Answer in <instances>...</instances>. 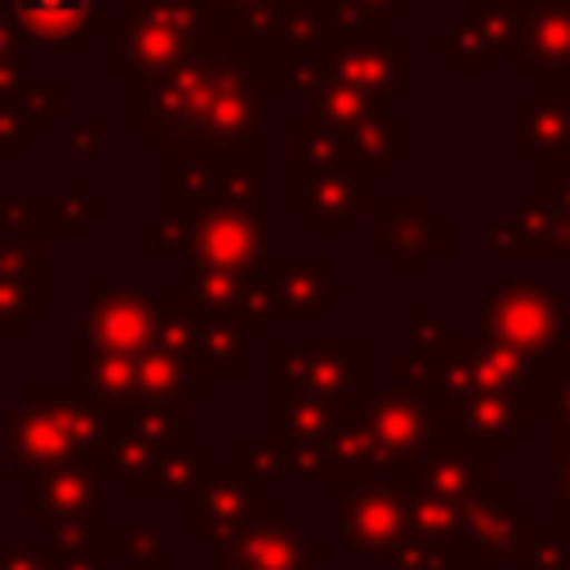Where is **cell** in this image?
<instances>
[{
  "label": "cell",
  "mask_w": 570,
  "mask_h": 570,
  "mask_svg": "<svg viewBox=\"0 0 570 570\" xmlns=\"http://www.w3.org/2000/svg\"><path fill=\"white\" fill-rule=\"evenodd\" d=\"M476 338L499 343L543 374L570 361V303L548 281L499 276L476 303Z\"/></svg>",
  "instance_id": "obj_1"
},
{
  "label": "cell",
  "mask_w": 570,
  "mask_h": 570,
  "mask_svg": "<svg viewBox=\"0 0 570 570\" xmlns=\"http://www.w3.org/2000/svg\"><path fill=\"white\" fill-rule=\"evenodd\" d=\"M352 419L365 428L383 472L392 481L405 476V468L432 450L436 436V392L428 379H401V383H370Z\"/></svg>",
  "instance_id": "obj_2"
},
{
  "label": "cell",
  "mask_w": 570,
  "mask_h": 570,
  "mask_svg": "<svg viewBox=\"0 0 570 570\" xmlns=\"http://www.w3.org/2000/svg\"><path fill=\"white\" fill-rule=\"evenodd\" d=\"M534 419H539V405L530 396H490V392L450 396V401L436 396L432 450L436 445L468 450L472 459L494 468V463L512 459V450L534 432Z\"/></svg>",
  "instance_id": "obj_3"
},
{
  "label": "cell",
  "mask_w": 570,
  "mask_h": 570,
  "mask_svg": "<svg viewBox=\"0 0 570 570\" xmlns=\"http://www.w3.org/2000/svg\"><path fill=\"white\" fill-rule=\"evenodd\" d=\"M370 258L387 263V276L396 281H428L432 267L450 254V218L436 214L423 196L410 200H370Z\"/></svg>",
  "instance_id": "obj_4"
},
{
  "label": "cell",
  "mask_w": 570,
  "mask_h": 570,
  "mask_svg": "<svg viewBox=\"0 0 570 570\" xmlns=\"http://www.w3.org/2000/svg\"><path fill=\"white\" fill-rule=\"evenodd\" d=\"M272 379L294 383L334 414H352L370 392V343L365 338H312L303 347L272 343Z\"/></svg>",
  "instance_id": "obj_5"
},
{
  "label": "cell",
  "mask_w": 570,
  "mask_h": 570,
  "mask_svg": "<svg viewBox=\"0 0 570 570\" xmlns=\"http://www.w3.org/2000/svg\"><path fill=\"white\" fill-rule=\"evenodd\" d=\"M334 503V534L365 561H387V552L410 539V494L401 481H325Z\"/></svg>",
  "instance_id": "obj_6"
},
{
  "label": "cell",
  "mask_w": 570,
  "mask_h": 570,
  "mask_svg": "<svg viewBox=\"0 0 570 570\" xmlns=\"http://www.w3.org/2000/svg\"><path fill=\"white\" fill-rule=\"evenodd\" d=\"M321 67H325V80H338L365 98H379V102L405 98L410 94V36L392 27H374V31L325 40Z\"/></svg>",
  "instance_id": "obj_7"
},
{
  "label": "cell",
  "mask_w": 570,
  "mask_h": 570,
  "mask_svg": "<svg viewBox=\"0 0 570 570\" xmlns=\"http://www.w3.org/2000/svg\"><path fill=\"white\" fill-rule=\"evenodd\" d=\"M548 379L552 374L534 370L517 352H508L499 343H485V338H468V343H454L450 361L428 383H432V392L441 401H450V396H476V392H490V396H530L539 405V419H543V383Z\"/></svg>",
  "instance_id": "obj_8"
},
{
  "label": "cell",
  "mask_w": 570,
  "mask_h": 570,
  "mask_svg": "<svg viewBox=\"0 0 570 570\" xmlns=\"http://www.w3.org/2000/svg\"><path fill=\"white\" fill-rule=\"evenodd\" d=\"M289 209L312 236H347L356 214L370 209V178L347 156L330 165H289Z\"/></svg>",
  "instance_id": "obj_9"
},
{
  "label": "cell",
  "mask_w": 570,
  "mask_h": 570,
  "mask_svg": "<svg viewBox=\"0 0 570 570\" xmlns=\"http://www.w3.org/2000/svg\"><path fill=\"white\" fill-rule=\"evenodd\" d=\"M330 561V543L307 534L285 503H258L245 525L232 534L227 566L232 570H307V566Z\"/></svg>",
  "instance_id": "obj_10"
},
{
  "label": "cell",
  "mask_w": 570,
  "mask_h": 570,
  "mask_svg": "<svg viewBox=\"0 0 570 570\" xmlns=\"http://www.w3.org/2000/svg\"><path fill=\"white\" fill-rule=\"evenodd\" d=\"M258 174L263 169H236V191L232 200H223L218 209H209V218L200 223V258L214 263V272H240L258 258L263 249V227H267V205L258 191Z\"/></svg>",
  "instance_id": "obj_11"
},
{
  "label": "cell",
  "mask_w": 570,
  "mask_h": 570,
  "mask_svg": "<svg viewBox=\"0 0 570 570\" xmlns=\"http://www.w3.org/2000/svg\"><path fill=\"white\" fill-rule=\"evenodd\" d=\"M508 67L534 89H570V0H530Z\"/></svg>",
  "instance_id": "obj_12"
},
{
  "label": "cell",
  "mask_w": 570,
  "mask_h": 570,
  "mask_svg": "<svg viewBox=\"0 0 570 570\" xmlns=\"http://www.w3.org/2000/svg\"><path fill=\"white\" fill-rule=\"evenodd\" d=\"M267 312L289 316V321H321L330 316V307L338 298H347V281L334 276V267L325 258H281V263H263L258 272Z\"/></svg>",
  "instance_id": "obj_13"
},
{
  "label": "cell",
  "mask_w": 570,
  "mask_h": 570,
  "mask_svg": "<svg viewBox=\"0 0 570 570\" xmlns=\"http://www.w3.org/2000/svg\"><path fill=\"white\" fill-rule=\"evenodd\" d=\"M405 494H419V499H441V503H454V508H472V503H485L494 494H503L508 485L494 481V468L472 459L468 450H450V445H436V450H423L405 476H401Z\"/></svg>",
  "instance_id": "obj_14"
},
{
  "label": "cell",
  "mask_w": 570,
  "mask_h": 570,
  "mask_svg": "<svg viewBox=\"0 0 570 570\" xmlns=\"http://www.w3.org/2000/svg\"><path fill=\"white\" fill-rule=\"evenodd\" d=\"M508 142L530 165H570V89H525L508 111Z\"/></svg>",
  "instance_id": "obj_15"
},
{
  "label": "cell",
  "mask_w": 570,
  "mask_h": 570,
  "mask_svg": "<svg viewBox=\"0 0 570 570\" xmlns=\"http://www.w3.org/2000/svg\"><path fill=\"white\" fill-rule=\"evenodd\" d=\"M534 530V517L521 499H512V490L485 499V503H472L463 512V548L485 566V570H499V566H517L521 552H525V539Z\"/></svg>",
  "instance_id": "obj_16"
},
{
  "label": "cell",
  "mask_w": 570,
  "mask_h": 570,
  "mask_svg": "<svg viewBox=\"0 0 570 570\" xmlns=\"http://www.w3.org/2000/svg\"><path fill=\"white\" fill-rule=\"evenodd\" d=\"M490 249L508 263H517V258H570V218H561L548 200L530 196L508 218L490 223Z\"/></svg>",
  "instance_id": "obj_17"
},
{
  "label": "cell",
  "mask_w": 570,
  "mask_h": 570,
  "mask_svg": "<svg viewBox=\"0 0 570 570\" xmlns=\"http://www.w3.org/2000/svg\"><path fill=\"white\" fill-rule=\"evenodd\" d=\"M334 138L343 142L347 160H356V169L365 178H374V174H387L410 151V120L405 116H392L387 102H374L356 125H347Z\"/></svg>",
  "instance_id": "obj_18"
},
{
  "label": "cell",
  "mask_w": 570,
  "mask_h": 570,
  "mask_svg": "<svg viewBox=\"0 0 570 570\" xmlns=\"http://www.w3.org/2000/svg\"><path fill=\"white\" fill-rule=\"evenodd\" d=\"M410 338H414V352H410V365H414V374L419 379H432L445 361H450V352H454V330H450V321L428 303V298H414L410 303Z\"/></svg>",
  "instance_id": "obj_19"
},
{
  "label": "cell",
  "mask_w": 570,
  "mask_h": 570,
  "mask_svg": "<svg viewBox=\"0 0 570 570\" xmlns=\"http://www.w3.org/2000/svg\"><path fill=\"white\" fill-rule=\"evenodd\" d=\"M525 13H530V0H472L468 4V18L481 31L490 58L517 49V40L525 31Z\"/></svg>",
  "instance_id": "obj_20"
},
{
  "label": "cell",
  "mask_w": 570,
  "mask_h": 570,
  "mask_svg": "<svg viewBox=\"0 0 570 570\" xmlns=\"http://www.w3.org/2000/svg\"><path fill=\"white\" fill-rule=\"evenodd\" d=\"M432 49L454 67V76H490V67H494V58H490V49H485V40L468 13L454 18L441 36H432Z\"/></svg>",
  "instance_id": "obj_21"
},
{
  "label": "cell",
  "mask_w": 570,
  "mask_h": 570,
  "mask_svg": "<svg viewBox=\"0 0 570 570\" xmlns=\"http://www.w3.org/2000/svg\"><path fill=\"white\" fill-rule=\"evenodd\" d=\"M570 566V521H534L530 539H525V552L512 570H566Z\"/></svg>",
  "instance_id": "obj_22"
},
{
  "label": "cell",
  "mask_w": 570,
  "mask_h": 570,
  "mask_svg": "<svg viewBox=\"0 0 570 570\" xmlns=\"http://www.w3.org/2000/svg\"><path fill=\"white\" fill-rule=\"evenodd\" d=\"M410 534L432 539V543H463V508L441 503V499H419L410 494Z\"/></svg>",
  "instance_id": "obj_23"
},
{
  "label": "cell",
  "mask_w": 570,
  "mask_h": 570,
  "mask_svg": "<svg viewBox=\"0 0 570 570\" xmlns=\"http://www.w3.org/2000/svg\"><path fill=\"white\" fill-rule=\"evenodd\" d=\"M343 142L312 116H298L289 120V165H330V160H343Z\"/></svg>",
  "instance_id": "obj_24"
},
{
  "label": "cell",
  "mask_w": 570,
  "mask_h": 570,
  "mask_svg": "<svg viewBox=\"0 0 570 570\" xmlns=\"http://www.w3.org/2000/svg\"><path fill=\"white\" fill-rule=\"evenodd\" d=\"M468 548L463 543H432V539H401L392 552H387V566L392 570H450Z\"/></svg>",
  "instance_id": "obj_25"
},
{
  "label": "cell",
  "mask_w": 570,
  "mask_h": 570,
  "mask_svg": "<svg viewBox=\"0 0 570 570\" xmlns=\"http://www.w3.org/2000/svg\"><path fill=\"white\" fill-rule=\"evenodd\" d=\"M236 468H240V476H245L249 485L267 490V485L285 472V454H281L276 441H240V445H236Z\"/></svg>",
  "instance_id": "obj_26"
},
{
  "label": "cell",
  "mask_w": 570,
  "mask_h": 570,
  "mask_svg": "<svg viewBox=\"0 0 570 570\" xmlns=\"http://www.w3.org/2000/svg\"><path fill=\"white\" fill-rule=\"evenodd\" d=\"M530 196L548 200L561 218H570V165H530Z\"/></svg>",
  "instance_id": "obj_27"
},
{
  "label": "cell",
  "mask_w": 570,
  "mask_h": 570,
  "mask_svg": "<svg viewBox=\"0 0 570 570\" xmlns=\"http://www.w3.org/2000/svg\"><path fill=\"white\" fill-rule=\"evenodd\" d=\"M543 419H548L552 436L570 441V361L543 383Z\"/></svg>",
  "instance_id": "obj_28"
},
{
  "label": "cell",
  "mask_w": 570,
  "mask_h": 570,
  "mask_svg": "<svg viewBox=\"0 0 570 570\" xmlns=\"http://www.w3.org/2000/svg\"><path fill=\"white\" fill-rule=\"evenodd\" d=\"M552 517L570 521V441L552 436Z\"/></svg>",
  "instance_id": "obj_29"
},
{
  "label": "cell",
  "mask_w": 570,
  "mask_h": 570,
  "mask_svg": "<svg viewBox=\"0 0 570 570\" xmlns=\"http://www.w3.org/2000/svg\"><path fill=\"white\" fill-rule=\"evenodd\" d=\"M374 22H383L387 27V18H401L405 9H410V0H356Z\"/></svg>",
  "instance_id": "obj_30"
},
{
  "label": "cell",
  "mask_w": 570,
  "mask_h": 570,
  "mask_svg": "<svg viewBox=\"0 0 570 570\" xmlns=\"http://www.w3.org/2000/svg\"><path fill=\"white\" fill-rule=\"evenodd\" d=\"M450 570H485V566H481V561H476L472 552H463V557H459V561H454Z\"/></svg>",
  "instance_id": "obj_31"
}]
</instances>
